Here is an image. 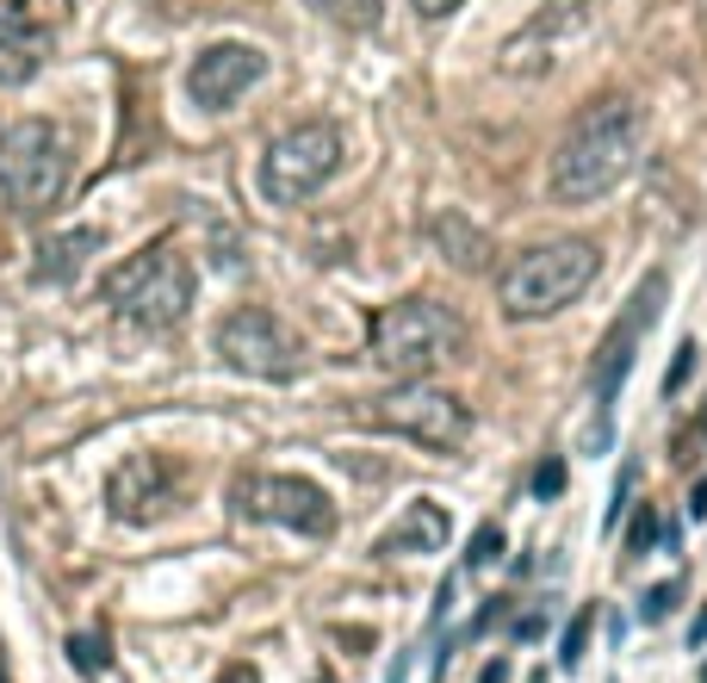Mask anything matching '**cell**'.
<instances>
[{
	"mask_svg": "<svg viewBox=\"0 0 707 683\" xmlns=\"http://www.w3.org/2000/svg\"><path fill=\"white\" fill-rule=\"evenodd\" d=\"M50 56V32L25 0H0V87H25Z\"/></svg>",
	"mask_w": 707,
	"mask_h": 683,
	"instance_id": "5bb4252c",
	"label": "cell"
},
{
	"mask_svg": "<svg viewBox=\"0 0 707 683\" xmlns=\"http://www.w3.org/2000/svg\"><path fill=\"white\" fill-rule=\"evenodd\" d=\"M69 659H75V671H106V640H100V634H75V640H69Z\"/></svg>",
	"mask_w": 707,
	"mask_h": 683,
	"instance_id": "ffe728a7",
	"label": "cell"
},
{
	"mask_svg": "<svg viewBox=\"0 0 707 683\" xmlns=\"http://www.w3.org/2000/svg\"><path fill=\"white\" fill-rule=\"evenodd\" d=\"M695 342H683V349H676V361H670V373H664V397H676L683 392V385H689V373H695Z\"/></svg>",
	"mask_w": 707,
	"mask_h": 683,
	"instance_id": "7402d4cb",
	"label": "cell"
},
{
	"mask_svg": "<svg viewBox=\"0 0 707 683\" xmlns=\"http://www.w3.org/2000/svg\"><path fill=\"white\" fill-rule=\"evenodd\" d=\"M416 7V19H447V13H459L466 0H409Z\"/></svg>",
	"mask_w": 707,
	"mask_h": 683,
	"instance_id": "484cf974",
	"label": "cell"
},
{
	"mask_svg": "<svg viewBox=\"0 0 707 683\" xmlns=\"http://www.w3.org/2000/svg\"><path fill=\"white\" fill-rule=\"evenodd\" d=\"M689 640H707V609L695 615V628H689Z\"/></svg>",
	"mask_w": 707,
	"mask_h": 683,
	"instance_id": "f546056e",
	"label": "cell"
},
{
	"mask_svg": "<svg viewBox=\"0 0 707 683\" xmlns=\"http://www.w3.org/2000/svg\"><path fill=\"white\" fill-rule=\"evenodd\" d=\"M590 19H596V0H547L503 44V69L509 75H552L559 56H571V44L590 32Z\"/></svg>",
	"mask_w": 707,
	"mask_h": 683,
	"instance_id": "8fae6325",
	"label": "cell"
},
{
	"mask_svg": "<svg viewBox=\"0 0 707 683\" xmlns=\"http://www.w3.org/2000/svg\"><path fill=\"white\" fill-rule=\"evenodd\" d=\"M478 683H509V659H490L485 677H478Z\"/></svg>",
	"mask_w": 707,
	"mask_h": 683,
	"instance_id": "4316f807",
	"label": "cell"
},
{
	"mask_svg": "<svg viewBox=\"0 0 707 683\" xmlns=\"http://www.w3.org/2000/svg\"><path fill=\"white\" fill-rule=\"evenodd\" d=\"M447 540H454V522H447V509H440V504H409L404 516H397V528H385V535H378L373 553H385V559H404V553H440Z\"/></svg>",
	"mask_w": 707,
	"mask_h": 683,
	"instance_id": "9a60e30c",
	"label": "cell"
},
{
	"mask_svg": "<svg viewBox=\"0 0 707 683\" xmlns=\"http://www.w3.org/2000/svg\"><path fill=\"white\" fill-rule=\"evenodd\" d=\"M323 683H330V677H323Z\"/></svg>",
	"mask_w": 707,
	"mask_h": 683,
	"instance_id": "1f68e13d",
	"label": "cell"
},
{
	"mask_svg": "<svg viewBox=\"0 0 707 683\" xmlns=\"http://www.w3.org/2000/svg\"><path fill=\"white\" fill-rule=\"evenodd\" d=\"M689 509H695V516H707V478H701V485H695V497H689Z\"/></svg>",
	"mask_w": 707,
	"mask_h": 683,
	"instance_id": "f1b7e54d",
	"label": "cell"
},
{
	"mask_svg": "<svg viewBox=\"0 0 707 683\" xmlns=\"http://www.w3.org/2000/svg\"><path fill=\"white\" fill-rule=\"evenodd\" d=\"M218 683H261V677H254V671L249 665H230V671H223V677Z\"/></svg>",
	"mask_w": 707,
	"mask_h": 683,
	"instance_id": "83f0119b",
	"label": "cell"
},
{
	"mask_svg": "<svg viewBox=\"0 0 707 683\" xmlns=\"http://www.w3.org/2000/svg\"><path fill=\"white\" fill-rule=\"evenodd\" d=\"M304 7L342 32H378L385 25V0H304Z\"/></svg>",
	"mask_w": 707,
	"mask_h": 683,
	"instance_id": "e0dca14e",
	"label": "cell"
},
{
	"mask_svg": "<svg viewBox=\"0 0 707 683\" xmlns=\"http://www.w3.org/2000/svg\"><path fill=\"white\" fill-rule=\"evenodd\" d=\"M602 273V255L596 242H540V249L516 255L497 280V304H503V318L516 323H534V318H552V311H565L571 299L596 287Z\"/></svg>",
	"mask_w": 707,
	"mask_h": 683,
	"instance_id": "3957f363",
	"label": "cell"
},
{
	"mask_svg": "<svg viewBox=\"0 0 707 683\" xmlns=\"http://www.w3.org/2000/svg\"><path fill=\"white\" fill-rule=\"evenodd\" d=\"M211 342H218L223 366L249 373V380H299L304 361H311L304 335L292 330L280 311H261V304H236Z\"/></svg>",
	"mask_w": 707,
	"mask_h": 683,
	"instance_id": "52a82bcc",
	"label": "cell"
},
{
	"mask_svg": "<svg viewBox=\"0 0 707 683\" xmlns=\"http://www.w3.org/2000/svg\"><path fill=\"white\" fill-rule=\"evenodd\" d=\"M652 535H658V516H652V509H640V516H633V528H627V559H640L645 547H652Z\"/></svg>",
	"mask_w": 707,
	"mask_h": 683,
	"instance_id": "cb8c5ba5",
	"label": "cell"
},
{
	"mask_svg": "<svg viewBox=\"0 0 707 683\" xmlns=\"http://www.w3.org/2000/svg\"><path fill=\"white\" fill-rule=\"evenodd\" d=\"M342 156H347V144H342V131H335L330 118L292 125L285 137H273V144H268L254 187H261L268 206H304L311 193H323L335 175H342Z\"/></svg>",
	"mask_w": 707,
	"mask_h": 683,
	"instance_id": "8992f818",
	"label": "cell"
},
{
	"mask_svg": "<svg viewBox=\"0 0 707 683\" xmlns=\"http://www.w3.org/2000/svg\"><path fill=\"white\" fill-rule=\"evenodd\" d=\"M559 485H565V466H559V460H547V466L534 473V491H540V497H559Z\"/></svg>",
	"mask_w": 707,
	"mask_h": 683,
	"instance_id": "d4e9b609",
	"label": "cell"
},
{
	"mask_svg": "<svg viewBox=\"0 0 707 683\" xmlns=\"http://www.w3.org/2000/svg\"><path fill=\"white\" fill-rule=\"evenodd\" d=\"M435 237L447 242V261H454V268H485V237H478V230H471V237H459V218H440L435 224Z\"/></svg>",
	"mask_w": 707,
	"mask_h": 683,
	"instance_id": "ac0fdd59",
	"label": "cell"
},
{
	"mask_svg": "<svg viewBox=\"0 0 707 683\" xmlns=\"http://www.w3.org/2000/svg\"><path fill=\"white\" fill-rule=\"evenodd\" d=\"M193 292H199V273L174 242H156L106 273V304L137 330H174L193 311Z\"/></svg>",
	"mask_w": 707,
	"mask_h": 683,
	"instance_id": "277c9868",
	"label": "cell"
},
{
	"mask_svg": "<svg viewBox=\"0 0 707 683\" xmlns=\"http://www.w3.org/2000/svg\"><path fill=\"white\" fill-rule=\"evenodd\" d=\"M701 683H707V671H701Z\"/></svg>",
	"mask_w": 707,
	"mask_h": 683,
	"instance_id": "4dcf8cb0",
	"label": "cell"
},
{
	"mask_svg": "<svg viewBox=\"0 0 707 683\" xmlns=\"http://www.w3.org/2000/svg\"><path fill=\"white\" fill-rule=\"evenodd\" d=\"M497 553H503V528H497V522H485V528H478V535H471V566H497Z\"/></svg>",
	"mask_w": 707,
	"mask_h": 683,
	"instance_id": "44dd1931",
	"label": "cell"
},
{
	"mask_svg": "<svg viewBox=\"0 0 707 683\" xmlns=\"http://www.w3.org/2000/svg\"><path fill=\"white\" fill-rule=\"evenodd\" d=\"M658 304H664V273H645V287L627 299V318H621L609 335H602L596 366H590V385H596V435H590V447H602V442H609V404H614V392H621V380L633 373L640 335L652 330V318H658Z\"/></svg>",
	"mask_w": 707,
	"mask_h": 683,
	"instance_id": "9c48e42d",
	"label": "cell"
},
{
	"mask_svg": "<svg viewBox=\"0 0 707 683\" xmlns=\"http://www.w3.org/2000/svg\"><path fill=\"white\" fill-rule=\"evenodd\" d=\"M373 361L397 380H428L440 366H454L466 354V323H459L454 304L440 299H397L373 318Z\"/></svg>",
	"mask_w": 707,
	"mask_h": 683,
	"instance_id": "7a4b0ae2",
	"label": "cell"
},
{
	"mask_svg": "<svg viewBox=\"0 0 707 683\" xmlns=\"http://www.w3.org/2000/svg\"><path fill=\"white\" fill-rule=\"evenodd\" d=\"M670 609H676V578H670V584H652V590H645L640 615H645V621H664Z\"/></svg>",
	"mask_w": 707,
	"mask_h": 683,
	"instance_id": "603a6c76",
	"label": "cell"
},
{
	"mask_svg": "<svg viewBox=\"0 0 707 683\" xmlns=\"http://www.w3.org/2000/svg\"><path fill=\"white\" fill-rule=\"evenodd\" d=\"M94 249H100V230H63V237H50L44 249H38V273H44V280H69Z\"/></svg>",
	"mask_w": 707,
	"mask_h": 683,
	"instance_id": "2e32d148",
	"label": "cell"
},
{
	"mask_svg": "<svg viewBox=\"0 0 707 683\" xmlns=\"http://www.w3.org/2000/svg\"><path fill=\"white\" fill-rule=\"evenodd\" d=\"M242 509L261 516V522L299 528V535H311V540L335 535V504L323 497V485H311V478H299V473L249 478V485H242Z\"/></svg>",
	"mask_w": 707,
	"mask_h": 683,
	"instance_id": "7c38bea8",
	"label": "cell"
},
{
	"mask_svg": "<svg viewBox=\"0 0 707 683\" xmlns=\"http://www.w3.org/2000/svg\"><path fill=\"white\" fill-rule=\"evenodd\" d=\"M0 193L19 218H44L69 193V137L50 118H19L0 131Z\"/></svg>",
	"mask_w": 707,
	"mask_h": 683,
	"instance_id": "5b68a950",
	"label": "cell"
},
{
	"mask_svg": "<svg viewBox=\"0 0 707 683\" xmlns=\"http://www.w3.org/2000/svg\"><path fill=\"white\" fill-rule=\"evenodd\" d=\"M261 75H268V56L254 44H205L187 69V94H193V106L223 112V106H236V100L249 94Z\"/></svg>",
	"mask_w": 707,
	"mask_h": 683,
	"instance_id": "4fadbf2b",
	"label": "cell"
},
{
	"mask_svg": "<svg viewBox=\"0 0 707 683\" xmlns=\"http://www.w3.org/2000/svg\"><path fill=\"white\" fill-rule=\"evenodd\" d=\"M187 491V466L174 460V454H125V460L112 466L106 478V509L118 522H162L174 504Z\"/></svg>",
	"mask_w": 707,
	"mask_h": 683,
	"instance_id": "30bf717a",
	"label": "cell"
},
{
	"mask_svg": "<svg viewBox=\"0 0 707 683\" xmlns=\"http://www.w3.org/2000/svg\"><path fill=\"white\" fill-rule=\"evenodd\" d=\"M373 423L423 447H459L471 435V411L435 380H404L385 397H373Z\"/></svg>",
	"mask_w": 707,
	"mask_h": 683,
	"instance_id": "ba28073f",
	"label": "cell"
},
{
	"mask_svg": "<svg viewBox=\"0 0 707 683\" xmlns=\"http://www.w3.org/2000/svg\"><path fill=\"white\" fill-rule=\"evenodd\" d=\"M590 628H596V609H578V621H571V628H565V640H559V665H565V671H578V665H583Z\"/></svg>",
	"mask_w": 707,
	"mask_h": 683,
	"instance_id": "d6986e66",
	"label": "cell"
},
{
	"mask_svg": "<svg viewBox=\"0 0 707 683\" xmlns=\"http://www.w3.org/2000/svg\"><path fill=\"white\" fill-rule=\"evenodd\" d=\"M640 144H645V118L633 100L609 94L596 106H583L547 162V193L559 206H590V199L614 193L633 175Z\"/></svg>",
	"mask_w": 707,
	"mask_h": 683,
	"instance_id": "6da1fadb",
	"label": "cell"
}]
</instances>
